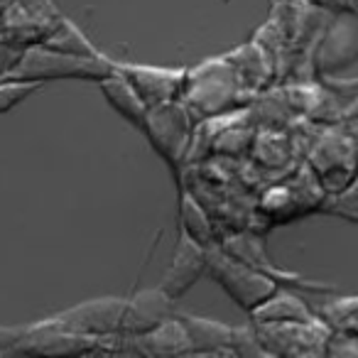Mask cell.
Segmentation results:
<instances>
[{
    "label": "cell",
    "mask_w": 358,
    "mask_h": 358,
    "mask_svg": "<svg viewBox=\"0 0 358 358\" xmlns=\"http://www.w3.org/2000/svg\"><path fill=\"white\" fill-rule=\"evenodd\" d=\"M253 91L243 84L229 55L211 57L187 71V86L182 101L194 113V118L206 120L216 115L234 113L253 101Z\"/></svg>",
    "instance_id": "1"
},
{
    "label": "cell",
    "mask_w": 358,
    "mask_h": 358,
    "mask_svg": "<svg viewBox=\"0 0 358 358\" xmlns=\"http://www.w3.org/2000/svg\"><path fill=\"white\" fill-rule=\"evenodd\" d=\"M113 71L115 62L103 55L79 57L37 45L22 55L15 79L37 81V84H52V81H91V84H99L101 79H106Z\"/></svg>",
    "instance_id": "2"
},
{
    "label": "cell",
    "mask_w": 358,
    "mask_h": 358,
    "mask_svg": "<svg viewBox=\"0 0 358 358\" xmlns=\"http://www.w3.org/2000/svg\"><path fill=\"white\" fill-rule=\"evenodd\" d=\"M307 164L319 179L324 192L336 194L358 177V145L341 125H324L317 138L309 143Z\"/></svg>",
    "instance_id": "3"
},
{
    "label": "cell",
    "mask_w": 358,
    "mask_h": 358,
    "mask_svg": "<svg viewBox=\"0 0 358 358\" xmlns=\"http://www.w3.org/2000/svg\"><path fill=\"white\" fill-rule=\"evenodd\" d=\"M206 273L224 287V292L245 312H253L255 307L265 302L270 294L278 289V280L268 275L265 270L245 263L241 258H234L226 253L219 243L206 248Z\"/></svg>",
    "instance_id": "4"
},
{
    "label": "cell",
    "mask_w": 358,
    "mask_h": 358,
    "mask_svg": "<svg viewBox=\"0 0 358 358\" xmlns=\"http://www.w3.org/2000/svg\"><path fill=\"white\" fill-rule=\"evenodd\" d=\"M196 125L199 120L194 118V113L187 108L185 101L177 99L150 108L143 123V133L148 135L155 152L172 169H179L189 159Z\"/></svg>",
    "instance_id": "5"
},
{
    "label": "cell",
    "mask_w": 358,
    "mask_h": 358,
    "mask_svg": "<svg viewBox=\"0 0 358 358\" xmlns=\"http://www.w3.org/2000/svg\"><path fill=\"white\" fill-rule=\"evenodd\" d=\"M255 331H258V338L268 356L307 358V356H324V348H327V338L331 329L319 317H314L307 319V322L255 324Z\"/></svg>",
    "instance_id": "6"
},
{
    "label": "cell",
    "mask_w": 358,
    "mask_h": 358,
    "mask_svg": "<svg viewBox=\"0 0 358 358\" xmlns=\"http://www.w3.org/2000/svg\"><path fill=\"white\" fill-rule=\"evenodd\" d=\"M125 297H99L81 302L76 307L62 309V312L47 317V322L55 324L59 329H69V331L84 334V336L106 338L120 334L125 317Z\"/></svg>",
    "instance_id": "7"
},
{
    "label": "cell",
    "mask_w": 358,
    "mask_h": 358,
    "mask_svg": "<svg viewBox=\"0 0 358 358\" xmlns=\"http://www.w3.org/2000/svg\"><path fill=\"white\" fill-rule=\"evenodd\" d=\"M115 69L123 71L130 84L138 89L148 108L182 99L187 86V66H152L133 64V62H115Z\"/></svg>",
    "instance_id": "8"
},
{
    "label": "cell",
    "mask_w": 358,
    "mask_h": 358,
    "mask_svg": "<svg viewBox=\"0 0 358 358\" xmlns=\"http://www.w3.org/2000/svg\"><path fill=\"white\" fill-rule=\"evenodd\" d=\"M115 353H135V356H189V336L182 319L174 314L167 322L155 327L152 331L140 336H125L120 334Z\"/></svg>",
    "instance_id": "9"
},
{
    "label": "cell",
    "mask_w": 358,
    "mask_h": 358,
    "mask_svg": "<svg viewBox=\"0 0 358 358\" xmlns=\"http://www.w3.org/2000/svg\"><path fill=\"white\" fill-rule=\"evenodd\" d=\"M206 273V245L196 243L192 236H187L185 231L179 234L177 248L172 253L167 270L162 275L159 287L169 294V297L179 299L182 294H187L196 285V280Z\"/></svg>",
    "instance_id": "10"
},
{
    "label": "cell",
    "mask_w": 358,
    "mask_h": 358,
    "mask_svg": "<svg viewBox=\"0 0 358 358\" xmlns=\"http://www.w3.org/2000/svg\"><path fill=\"white\" fill-rule=\"evenodd\" d=\"M174 314H177L174 297H169L159 285L157 287L140 289L133 297H128L120 334H125V336H140V334L152 331L155 327L167 322Z\"/></svg>",
    "instance_id": "11"
},
{
    "label": "cell",
    "mask_w": 358,
    "mask_h": 358,
    "mask_svg": "<svg viewBox=\"0 0 358 358\" xmlns=\"http://www.w3.org/2000/svg\"><path fill=\"white\" fill-rule=\"evenodd\" d=\"M189 336V356H231L234 327L211 317L177 312Z\"/></svg>",
    "instance_id": "12"
},
{
    "label": "cell",
    "mask_w": 358,
    "mask_h": 358,
    "mask_svg": "<svg viewBox=\"0 0 358 358\" xmlns=\"http://www.w3.org/2000/svg\"><path fill=\"white\" fill-rule=\"evenodd\" d=\"M229 59L234 62L236 71H238L243 84L248 86L253 94L278 84L273 57L268 55V50H265L258 40H250V42H245V45L236 47L234 52H229Z\"/></svg>",
    "instance_id": "13"
},
{
    "label": "cell",
    "mask_w": 358,
    "mask_h": 358,
    "mask_svg": "<svg viewBox=\"0 0 358 358\" xmlns=\"http://www.w3.org/2000/svg\"><path fill=\"white\" fill-rule=\"evenodd\" d=\"M99 89L103 94V99L108 101V106L115 110L118 115H123L130 125L143 130V123L148 118V103L143 101V96L138 94L130 79L123 71L115 69L113 74H108L106 79L99 81Z\"/></svg>",
    "instance_id": "14"
},
{
    "label": "cell",
    "mask_w": 358,
    "mask_h": 358,
    "mask_svg": "<svg viewBox=\"0 0 358 358\" xmlns=\"http://www.w3.org/2000/svg\"><path fill=\"white\" fill-rule=\"evenodd\" d=\"M317 312L304 297H299L294 289L278 285L273 294L265 299L260 307L250 312V322L255 324H268V322H307L314 319Z\"/></svg>",
    "instance_id": "15"
},
{
    "label": "cell",
    "mask_w": 358,
    "mask_h": 358,
    "mask_svg": "<svg viewBox=\"0 0 358 358\" xmlns=\"http://www.w3.org/2000/svg\"><path fill=\"white\" fill-rule=\"evenodd\" d=\"M179 219H182V231L187 236L196 241V243L211 245L219 243V234H216V224L211 219V214L199 204V199L194 196V192L182 189L179 192Z\"/></svg>",
    "instance_id": "16"
},
{
    "label": "cell",
    "mask_w": 358,
    "mask_h": 358,
    "mask_svg": "<svg viewBox=\"0 0 358 358\" xmlns=\"http://www.w3.org/2000/svg\"><path fill=\"white\" fill-rule=\"evenodd\" d=\"M42 47H50V50H57V52H66V55H79V57L101 55V52L96 50V45H91L89 37L81 32V27L74 25V22L64 15L55 22L50 37L42 42Z\"/></svg>",
    "instance_id": "17"
},
{
    "label": "cell",
    "mask_w": 358,
    "mask_h": 358,
    "mask_svg": "<svg viewBox=\"0 0 358 358\" xmlns=\"http://www.w3.org/2000/svg\"><path fill=\"white\" fill-rule=\"evenodd\" d=\"M317 317L329 329H353L358 322V294L353 297H334L322 302V307L314 309Z\"/></svg>",
    "instance_id": "18"
},
{
    "label": "cell",
    "mask_w": 358,
    "mask_h": 358,
    "mask_svg": "<svg viewBox=\"0 0 358 358\" xmlns=\"http://www.w3.org/2000/svg\"><path fill=\"white\" fill-rule=\"evenodd\" d=\"M322 211L331 216H341V219L351 221V224H358V177L348 187H343L341 192L329 194Z\"/></svg>",
    "instance_id": "19"
},
{
    "label": "cell",
    "mask_w": 358,
    "mask_h": 358,
    "mask_svg": "<svg viewBox=\"0 0 358 358\" xmlns=\"http://www.w3.org/2000/svg\"><path fill=\"white\" fill-rule=\"evenodd\" d=\"M45 84H37V81H25V79H0V115L10 113L15 106L25 103L35 91H40Z\"/></svg>",
    "instance_id": "20"
},
{
    "label": "cell",
    "mask_w": 358,
    "mask_h": 358,
    "mask_svg": "<svg viewBox=\"0 0 358 358\" xmlns=\"http://www.w3.org/2000/svg\"><path fill=\"white\" fill-rule=\"evenodd\" d=\"M231 356L241 358H253V356H268L255 331V324H245V327H234V336H231Z\"/></svg>",
    "instance_id": "21"
},
{
    "label": "cell",
    "mask_w": 358,
    "mask_h": 358,
    "mask_svg": "<svg viewBox=\"0 0 358 358\" xmlns=\"http://www.w3.org/2000/svg\"><path fill=\"white\" fill-rule=\"evenodd\" d=\"M324 356L358 358V329H331L327 338Z\"/></svg>",
    "instance_id": "22"
},
{
    "label": "cell",
    "mask_w": 358,
    "mask_h": 358,
    "mask_svg": "<svg viewBox=\"0 0 358 358\" xmlns=\"http://www.w3.org/2000/svg\"><path fill=\"white\" fill-rule=\"evenodd\" d=\"M13 8L20 10L22 15L32 17V20L52 22L57 17H62V13L55 6V0H13Z\"/></svg>",
    "instance_id": "23"
},
{
    "label": "cell",
    "mask_w": 358,
    "mask_h": 358,
    "mask_svg": "<svg viewBox=\"0 0 358 358\" xmlns=\"http://www.w3.org/2000/svg\"><path fill=\"white\" fill-rule=\"evenodd\" d=\"M22 55H25V50H20V47H15L13 42L0 37V79H10V76H15Z\"/></svg>",
    "instance_id": "24"
},
{
    "label": "cell",
    "mask_w": 358,
    "mask_h": 358,
    "mask_svg": "<svg viewBox=\"0 0 358 358\" xmlns=\"http://www.w3.org/2000/svg\"><path fill=\"white\" fill-rule=\"evenodd\" d=\"M32 324L25 327H0V356H8V353H15L20 348V343L27 338Z\"/></svg>",
    "instance_id": "25"
},
{
    "label": "cell",
    "mask_w": 358,
    "mask_h": 358,
    "mask_svg": "<svg viewBox=\"0 0 358 358\" xmlns=\"http://www.w3.org/2000/svg\"><path fill=\"white\" fill-rule=\"evenodd\" d=\"M314 8L324 13H331V15H351V13H358L356 0H309Z\"/></svg>",
    "instance_id": "26"
},
{
    "label": "cell",
    "mask_w": 358,
    "mask_h": 358,
    "mask_svg": "<svg viewBox=\"0 0 358 358\" xmlns=\"http://www.w3.org/2000/svg\"><path fill=\"white\" fill-rule=\"evenodd\" d=\"M348 118H358V94L346 103V110H343V120H348Z\"/></svg>",
    "instance_id": "27"
},
{
    "label": "cell",
    "mask_w": 358,
    "mask_h": 358,
    "mask_svg": "<svg viewBox=\"0 0 358 358\" xmlns=\"http://www.w3.org/2000/svg\"><path fill=\"white\" fill-rule=\"evenodd\" d=\"M343 128L348 130V135L353 138V143L358 145V118H348V120H343Z\"/></svg>",
    "instance_id": "28"
},
{
    "label": "cell",
    "mask_w": 358,
    "mask_h": 358,
    "mask_svg": "<svg viewBox=\"0 0 358 358\" xmlns=\"http://www.w3.org/2000/svg\"><path fill=\"white\" fill-rule=\"evenodd\" d=\"M10 6H13V0H0V17H3V13H6Z\"/></svg>",
    "instance_id": "29"
},
{
    "label": "cell",
    "mask_w": 358,
    "mask_h": 358,
    "mask_svg": "<svg viewBox=\"0 0 358 358\" xmlns=\"http://www.w3.org/2000/svg\"><path fill=\"white\" fill-rule=\"evenodd\" d=\"M353 329H358V322H356V327H353Z\"/></svg>",
    "instance_id": "30"
},
{
    "label": "cell",
    "mask_w": 358,
    "mask_h": 358,
    "mask_svg": "<svg viewBox=\"0 0 358 358\" xmlns=\"http://www.w3.org/2000/svg\"><path fill=\"white\" fill-rule=\"evenodd\" d=\"M356 6H358V0H356Z\"/></svg>",
    "instance_id": "31"
}]
</instances>
